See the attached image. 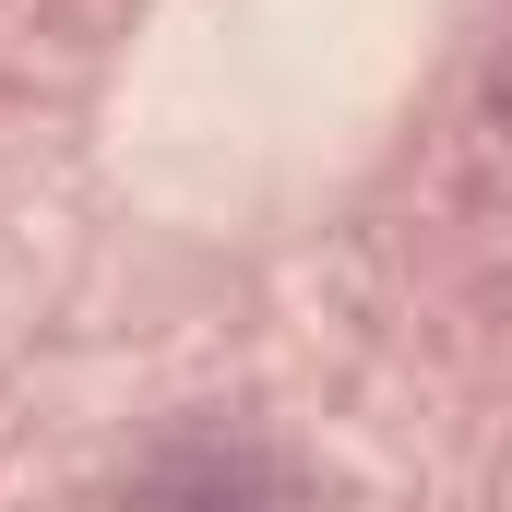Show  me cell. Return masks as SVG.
Here are the masks:
<instances>
[{
    "instance_id": "1",
    "label": "cell",
    "mask_w": 512,
    "mask_h": 512,
    "mask_svg": "<svg viewBox=\"0 0 512 512\" xmlns=\"http://www.w3.org/2000/svg\"><path fill=\"white\" fill-rule=\"evenodd\" d=\"M131 512H286V477H274V453H262L251 429L191 417V429H167V441L143 453Z\"/></svg>"
}]
</instances>
